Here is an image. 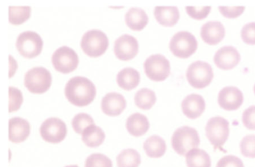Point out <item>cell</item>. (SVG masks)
<instances>
[{
    "label": "cell",
    "mask_w": 255,
    "mask_h": 167,
    "mask_svg": "<svg viewBox=\"0 0 255 167\" xmlns=\"http://www.w3.org/2000/svg\"><path fill=\"white\" fill-rule=\"evenodd\" d=\"M31 15V7L29 6L24 7H9V22L13 25H20L29 19Z\"/></svg>",
    "instance_id": "83f0119b"
},
{
    "label": "cell",
    "mask_w": 255,
    "mask_h": 167,
    "mask_svg": "<svg viewBox=\"0 0 255 167\" xmlns=\"http://www.w3.org/2000/svg\"><path fill=\"white\" fill-rule=\"evenodd\" d=\"M225 35V27L219 21H210L201 27V38L207 44H218L223 40Z\"/></svg>",
    "instance_id": "e0dca14e"
},
{
    "label": "cell",
    "mask_w": 255,
    "mask_h": 167,
    "mask_svg": "<svg viewBox=\"0 0 255 167\" xmlns=\"http://www.w3.org/2000/svg\"><path fill=\"white\" fill-rule=\"evenodd\" d=\"M188 167H211V159L208 153L203 149H193L186 155Z\"/></svg>",
    "instance_id": "d4e9b609"
},
{
    "label": "cell",
    "mask_w": 255,
    "mask_h": 167,
    "mask_svg": "<svg viewBox=\"0 0 255 167\" xmlns=\"http://www.w3.org/2000/svg\"><path fill=\"white\" fill-rule=\"evenodd\" d=\"M134 101L139 108L149 110L156 103V94L148 88H142L135 93Z\"/></svg>",
    "instance_id": "4316f807"
},
{
    "label": "cell",
    "mask_w": 255,
    "mask_h": 167,
    "mask_svg": "<svg viewBox=\"0 0 255 167\" xmlns=\"http://www.w3.org/2000/svg\"><path fill=\"white\" fill-rule=\"evenodd\" d=\"M140 164L141 156L135 149H125L118 155L117 164L119 167H138Z\"/></svg>",
    "instance_id": "484cf974"
},
{
    "label": "cell",
    "mask_w": 255,
    "mask_h": 167,
    "mask_svg": "<svg viewBox=\"0 0 255 167\" xmlns=\"http://www.w3.org/2000/svg\"><path fill=\"white\" fill-rule=\"evenodd\" d=\"M182 110L183 114L191 119H197L205 110L206 103L204 98L198 94L192 93L187 95L182 101Z\"/></svg>",
    "instance_id": "9a60e30c"
},
{
    "label": "cell",
    "mask_w": 255,
    "mask_h": 167,
    "mask_svg": "<svg viewBox=\"0 0 255 167\" xmlns=\"http://www.w3.org/2000/svg\"><path fill=\"white\" fill-rule=\"evenodd\" d=\"M144 149L147 156L152 158H159L165 155L166 144L162 137L153 135L144 142Z\"/></svg>",
    "instance_id": "603a6c76"
},
{
    "label": "cell",
    "mask_w": 255,
    "mask_h": 167,
    "mask_svg": "<svg viewBox=\"0 0 255 167\" xmlns=\"http://www.w3.org/2000/svg\"><path fill=\"white\" fill-rule=\"evenodd\" d=\"M108 46L109 40L107 34L100 30L88 31L82 38L81 47L83 52L93 58L104 55Z\"/></svg>",
    "instance_id": "3957f363"
},
{
    "label": "cell",
    "mask_w": 255,
    "mask_h": 167,
    "mask_svg": "<svg viewBox=\"0 0 255 167\" xmlns=\"http://www.w3.org/2000/svg\"><path fill=\"white\" fill-rule=\"evenodd\" d=\"M23 97L21 91L16 87H9V112L17 111L23 103Z\"/></svg>",
    "instance_id": "1f68e13d"
},
{
    "label": "cell",
    "mask_w": 255,
    "mask_h": 167,
    "mask_svg": "<svg viewBox=\"0 0 255 167\" xmlns=\"http://www.w3.org/2000/svg\"><path fill=\"white\" fill-rule=\"evenodd\" d=\"M118 84L122 89L131 90L138 86L140 74L135 69L128 67L119 72L117 76Z\"/></svg>",
    "instance_id": "7402d4cb"
},
{
    "label": "cell",
    "mask_w": 255,
    "mask_h": 167,
    "mask_svg": "<svg viewBox=\"0 0 255 167\" xmlns=\"http://www.w3.org/2000/svg\"><path fill=\"white\" fill-rule=\"evenodd\" d=\"M243 92L236 86H226L221 89L218 96V102L222 108L226 110H235L243 103Z\"/></svg>",
    "instance_id": "4fadbf2b"
},
{
    "label": "cell",
    "mask_w": 255,
    "mask_h": 167,
    "mask_svg": "<svg viewBox=\"0 0 255 167\" xmlns=\"http://www.w3.org/2000/svg\"><path fill=\"white\" fill-rule=\"evenodd\" d=\"M156 20L164 26H173L178 22L180 13L174 6H157L154 9Z\"/></svg>",
    "instance_id": "ffe728a7"
},
{
    "label": "cell",
    "mask_w": 255,
    "mask_h": 167,
    "mask_svg": "<svg viewBox=\"0 0 255 167\" xmlns=\"http://www.w3.org/2000/svg\"><path fill=\"white\" fill-rule=\"evenodd\" d=\"M93 124V118L85 113H78L74 116L72 120L73 128L79 134H83L85 129Z\"/></svg>",
    "instance_id": "f1b7e54d"
},
{
    "label": "cell",
    "mask_w": 255,
    "mask_h": 167,
    "mask_svg": "<svg viewBox=\"0 0 255 167\" xmlns=\"http://www.w3.org/2000/svg\"><path fill=\"white\" fill-rule=\"evenodd\" d=\"M125 21L129 28L134 31H141L147 25L148 16L143 9L131 7L125 15Z\"/></svg>",
    "instance_id": "44dd1931"
},
{
    "label": "cell",
    "mask_w": 255,
    "mask_h": 167,
    "mask_svg": "<svg viewBox=\"0 0 255 167\" xmlns=\"http://www.w3.org/2000/svg\"><path fill=\"white\" fill-rule=\"evenodd\" d=\"M52 63L57 71L62 73H70L78 67V55L71 48L62 46L55 51L52 56Z\"/></svg>",
    "instance_id": "30bf717a"
},
{
    "label": "cell",
    "mask_w": 255,
    "mask_h": 167,
    "mask_svg": "<svg viewBox=\"0 0 255 167\" xmlns=\"http://www.w3.org/2000/svg\"><path fill=\"white\" fill-rule=\"evenodd\" d=\"M96 87L87 78L75 76L65 86V96L75 106L84 107L92 102L96 96Z\"/></svg>",
    "instance_id": "6da1fadb"
},
{
    "label": "cell",
    "mask_w": 255,
    "mask_h": 167,
    "mask_svg": "<svg viewBox=\"0 0 255 167\" xmlns=\"http://www.w3.org/2000/svg\"><path fill=\"white\" fill-rule=\"evenodd\" d=\"M171 145L178 155L185 156L189 151L196 149L199 146L200 137L198 131L189 126L177 128L173 134Z\"/></svg>",
    "instance_id": "7a4b0ae2"
},
{
    "label": "cell",
    "mask_w": 255,
    "mask_h": 167,
    "mask_svg": "<svg viewBox=\"0 0 255 167\" xmlns=\"http://www.w3.org/2000/svg\"><path fill=\"white\" fill-rule=\"evenodd\" d=\"M144 72L149 79L154 82L165 81L171 72L170 62L163 55H150L144 64Z\"/></svg>",
    "instance_id": "ba28073f"
},
{
    "label": "cell",
    "mask_w": 255,
    "mask_h": 167,
    "mask_svg": "<svg viewBox=\"0 0 255 167\" xmlns=\"http://www.w3.org/2000/svg\"><path fill=\"white\" fill-rule=\"evenodd\" d=\"M219 10L222 14L227 18L238 17L244 12L246 7L244 6H238V7H227V6H219Z\"/></svg>",
    "instance_id": "8d00e7d4"
},
{
    "label": "cell",
    "mask_w": 255,
    "mask_h": 167,
    "mask_svg": "<svg viewBox=\"0 0 255 167\" xmlns=\"http://www.w3.org/2000/svg\"><path fill=\"white\" fill-rule=\"evenodd\" d=\"M51 84V74L44 67H34L25 75V86L32 93L41 94L47 92Z\"/></svg>",
    "instance_id": "5b68a950"
},
{
    "label": "cell",
    "mask_w": 255,
    "mask_h": 167,
    "mask_svg": "<svg viewBox=\"0 0 255 167\" xmlns=\"http://www.w3.org/2000/svg\"><path fill=\"white\" fill-rule=\"evenodd\" d=\"M114 52L122 61L132 59L138 54V40L129 34H123L115 42Z\"/></svg>",
    "instance_id": "7c38bea8"
},
{
    "label": "cell",
    "mask_w": 255,
    "mask_h": 167,
    "mask_svg": "<svg viewBox=\"0 0 255 167\" xmlns=\"http://www.w3.org/2000/svg\"><path fill=\"white\" fill-rule=\"evenodd\" d=\"M188 14L195 19H204L210 13L211 7L210 6H204V7H193L187 6L186 7Z\"/></svg>",
    "instance_id": "836d02e7"
},
{
    "label": "cell",
    "mask_w": 255,
    "mask_h": 167,
    "mask_svg": "<svg viewBox=\"0 0 255 167\" xmlns=\"http://www.w3.org/2000/svg\"><path fill=\"white\" fill-rule=\"evenodd\" d=\"M16 46L20 55L26 58H33L42 51V38L35 31H24L17 37Z\"/></svg>",
    "instance_id": "9c48e42d"
},
{
    "label": "cell",
    "mask_w": 255,
    "mask_h": 167,
    "mask_svg": "<svg viewBox=\"0 0 255 167\" xmlns=\"http://www.w3.org/2000/svg\"><path fill=\"white\" fill-rule=\"evenodd\" d=\"M241 56L234 46H226L220 48L214 55V62L219 68L228 70L234 68L240 63Z\"/></svg>",
    "instance_id": "5bb4252c"
},
{
    "label": "cell",
    "mask_w": 255,
    "mask_h": 167,
    "mask_svg": "<svg viewBox=\"0 0 255 167\" xmlns=\"http://www.w3.org/2000/svg\"><path fill=\"white\" fill-rule=\"evenodd\" d=\"M126 127L128 132L131 135L134 137H141L148 131L150 123L144 115L135 113L128 117Z\"/></svg>",
    "instance_id": "d6986e66"
},
{
    "label": "cell",
    "mask_w": 255,
    "mask_h": 167,
    "mask_svg": "<svg viewBox=\"0 0 255 167\" xmlns=\"http://www.w3.org/2000/svg\"><path fill=\"white\" fill-rule=\"evenodd\" d=\"M65 167H79L77 165H71V166H67Z\"/></svg>",
    "instance_id": "74e56055"
},
{
    "label": "cell",
    "mask_w": 255,
    "mask_h": 167,
    "mask_svg": "<svg viewBox=\"0 0 255 167\" xmlns=\"http://www.w3.org/2000/svg\"><path fill=\"white\" fill-rule=\"evenodd\" d=\"M186 79L189 84L194 88L203 89L208 86L213 80V68L208 63L195 61L188 67Z\"/></svg>",
    "instance_id": "277c9868"
},
{
    "label": "cell",
    "mask_w": 255,
    "mask_h": 167,
    "mask_svg": "<svg viewBox=\"0 0 255 167\" xmlns=\"http://www.w3.org/2000/svg\"><path fill=\"white\" fill-rule=\"evenodd\" d=\"M216 167H244V164L237 156L227 155L219 160Z\"/></svg>",
    "instance_id": "e575fe53"
},
{
    "label": "cell",
    "mask_w": 255,
    "mask_h": 167,
    "mask_svg": "<svg viewBox=\"0 0 255 167\" xmlns=\"http://www.w3.org/2000/svg\"><path fill=\"white\" fill-rule=\"evenodd\" d=\"M85 167H113V162L102 154H92L86 159Z\"/></svg>",
    "instance_id": "f546056e"
},
{
    "label": "cell",
    "mask_w": 255,
    "mask_h": 167,
    "mask_svg": "<svg viewBox=\"0 0 255 167\" xmlns=\"http://www.w3.org/2000/svg\"><path fill=\"white\" fill-rule=\"evenodd\" d=\"M82 135L83 143L91 148L101 146L105 140L106 137L105 133L102 128L97 126L95 124L86 128Z\"/></svg>",
    "instance_id": "cb8c5ba5"
},
{
    "label": "cell",
    "mask_w": 255,
    "mask_h": 167,
    "mask_svg": "<svg viewBox=\"0 0 255 167\" xmlns=\"http://www.w3.org/2000/svg\"><path fill=\"white\" fill-rule=\"evenodd\" d=\"M206 135L215 149H220L229 137V122L222 116L210 118L206 125Z\"/></svg>",
    "instance_id": "52a82bcc"
},
{
    "label": "cell",
    "mask_w": 255,
    "mask_h": 167,
    "mask_svg": "<svg viewBox=\"0 0 255 167\" xmlns=\"http://www.w3.org/2000/svg\"><path fill=\"white\" fill-rule=\"evenodd\" d=\"M125 97L118 92H110L103 98L101 108L105 114L110 116L120 115L126 108Z\"/></svg>",
    "instance_id": "2e32d148"
},
{
    "label": "cell",
    "mask_w": 255,
    "mask_h": 167,
    "mask_svg": "<svg viewBox=\"0 0 255 167\" xmlns=\"http://www.w3.org/2000/svg\"><path fill=\"white\" fill-rule=\"evenodd\" d=\"M243 125L249 130H255V105L250 106L243 113Z\"/></svg>",
    "instance_id": "d590c367"
},
{
    "label": "cell",
    "mask_w": 255,
    "mask_h": 167,
    "mask_svg": "<svg viewBox=\"0 0 255 167\" xmlns=\"http://www.w3.org/2000/svg\"><path fill=\"white\" fill-rule=\"evenodd\" d=\"M240 151L242 155L246 158H255V135L250 134L243 137L240 142Z\"/></svg>",
    "instance_id": "4dcf8cb0"
},
{
    "label": "cell",
    "mask_w": 255,
    "mask_h": 167,
    "mask_svg": "<svg viewBox=\"0 0 255 167\" xmlns=\"http://www.w3.org/2000/svg\"><path fill=\"white\" fill-rule=\"evenodd\" d=\"M169 48L175 56L180 58H188L197 50L198 41L192 33L179 31L171 38Z\"/></svg>",
    "instance_id": "8992f818"
},
{
    "label": "cell",
    "mask_w": 255,
    "mask_h": 167,
    "mask_svg": "<svg viewBox=\"0 0 255 167\" xmlns=\"http://www.w3.org/2000/svg\"><path fill=\"white\" fill-rule=\"evenodd\" d=\"M241 37L244 43L249 45L255 44V22L246 24L242 28Z\"/></svg>",
    "instance_id": "d6a6232c"
},
{
    "label": "cell",
    "mask_w": 255,
    "mask_h": 167,
    "mask_svg": "<svg viewBox=\"0 0 255 167\" xmlns=\"http://www.w3.org/2000/svg\"><path fill=\"white\" fill-rule=\"evenodd\" d=\"M254 92H255V86H254Z\"/></svg>",
    "instance_id": "f35d334b"
},
{
    "label": "cell",
    "mask_w": 255,
    "mask_h": 167,
    "mask_svg": "<svg viewBox=\"0 0 255 167\" xmlns=\"http://www.w3.org/2000/svg\"><path fill=\"white\" fill-rule=\"evenodd\" d=\"M40 134L45 141L59 143L63 141L66 137L67 126L65 122L59 118H49L41 125Z\"/></svg>",
    "instance_id": "8fae6325"
},
{
    "label": "cell",
    "mask_w": 255,
    "mask_h": 167,
    "mask_svg": "<svg viewBox=\"0 0 255 167\" xmlns=\"http://www.w3.org/2000/svg\"><path fill=\"white\" fill-rule=\"evenodd\" d=\"M30 124L26 119L14 117L9 120V140L12 143H22L30 134Z\"/></svg>",
    "instance_id": "ac0fdd59"
}]
</instances>
